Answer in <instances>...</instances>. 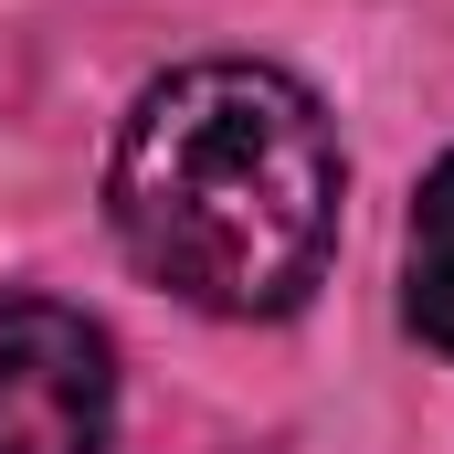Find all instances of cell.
Segmentation results:
<instances>
[{
    "instance_id": "cell-1",
    "label": "cell",
    "mask_w": 454,
    "mask_h": 454,
    "mask_svg": "<svg viewBox=\"0 0 454 454\" xmlns=\"http://www.w3.org/2000/svg\"><path fill=\"white\" fill-rule=\"evenodd\" d=\"M339 127L254 53L159 74L106 159V223L148 286L201 317H296L339 254Z\"/></svg>"
},
{
    "instance_id": "cell-2",
    "label": "cell",
    "mask_w": 454,
    "mask_h": 454,
    "mask_svg": "<svg viewBox=\"0 0 454 454\" xmlns=\"http://www.w3.org/2000/svg\"><path fill=\"white\" fill-rule=\"evenodd\" d=\"M116 348L85 307L0 296V454H106Z\"/></svg>"
},
{
    "instance_id": "cell-3",
    "label": "cell",
    "mask_w": 454,
    "mask_h": 454,
    "mask_svg": "<svg viewBox=\"0 0 454 454\" xmlns=\"http://www.w3.org/2000/svg\"><path fill=\"white\" fill-rule=\"evenodd\" d=\"M402 328L454 359V148L423 169L412 191V232H402Z\"/></svg>"
}]
</instances>
